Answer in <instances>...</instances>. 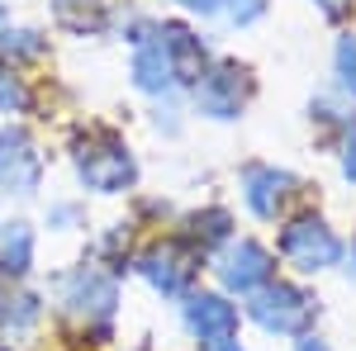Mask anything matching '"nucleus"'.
<instances>
[{
    "label": "nucleus",
    "mask_w": 356,
    "mask_h": 351,
    "mask_svg": "<svg viewBox=\"0 0 356 351\" xmlns=\"http://www.w3.org/2000/svg\"><path fill=\"white\" fill-rule=\"evenodd\" d=\"M67 157H72L81 190H90V195H129L138 186V157L129 147V138L105 129V124L76 129Z\"/></svg>",
    "instance_id": "1"
},
{
    "label": "nucleus",
    "mask_w": 356,
    "mask_h": 351,
    "mask_svg": "<svg viewBox=\"0 0 356 351\" xmlns=\"http://www.w3.org/2000/svg\"><path fill=\"white\" fill-rule=\"evenodd\" d=\"M53 299L62 309V318L81 323L95 337H110L114 304H119V275L105 270L100 261H81V266L62 270L53 280Z\"/></svg>",
    "instance_id": "2"
},
{
    "label": "nucleus",
    "mask_w": 356,
    "mask_h": 351,
    "mask_svg": "<svg viewBox=\"0 0 356 351\" xmlns=\"http://www.w3.org/2000/svg\"><path fill=\"white\" fill-rule=\"evenodd\" d=\"M275 256H280L290 270H300V275H323V270L342 266L347 243H342V233H337L323 214L304 209V214H290L285 223H280Z\"/></svg>",
    "instance_id": "3"
},
{
    "label": "nucleus",
    "mask_w": 356,
    "mask_h": 351,
    "mask_svg": "<svg viewBox=\"0 0 356 351\" xmlns=\"http://www.w3.org/2000/svg\"><path fill=\"white\" fill-rule=\"evenodd\" d=\"M252 95H257V76H252V67L238 62V57H214V62L200 72V81L191 85L195 114L209 119V124H233V119H243V109L252 105Z\"/></svg>",
    "instance_id": "4"
},
{
    "label": "nucleus",
    "mask_w": 356,
    "mask_h": 351,
    "mask_svg": "<svg viewBox=\"0 0 356 351\" xmlns=\"http://www.w3.org/2000/svg\"><path fill=\"white\" fill-rule=\"evenodd\" d=\"M247 318L271 337H304L318 323V295H309L295 280H266L247 295Z\"/></svg>",
    "instance_id": "5"
},
{
    "label": "nucleus",
    "mask_w": 356,
    "mask_h": 351,
    "mask_svg": "<svg viewBox=\"0 0 356 351\" xmlns=\"http://www.w3.org/2000/svg\"><path fill=\"white\" fill-rule=\"evenodd\" d=\"M200 252L186 247L181 238H157L134 256V270L147 280V290H157L162 299H186L200 280Z\"/></svg>",
    "instance_id": "6"
},
{
    "label": "nucleus",
    "mask_w": 356,
    "mask_h": 351,
    "mask_svg": "<svg viewBox=\"0 0 356 351\" xmlns=\"http://www.w3.org/2000/svg\"><path fill=\"white\" fill-rule=\"evenodd\" d=\"M209 266H214V280L223 295H252L266 280H275V252L257 238H228L209 256Z\"/></svg>",
    "instance_id": "7"
},
{
    "label": "nucleus",
    "mask_w": 356,
    "mask_h": 351,
    "mask_svg": "<svg viewBox=\"0 0 356 351\" xmlns=\"http://www.w3.org/2000/svg\"><path fill=\"white\" fill-rule=\"evenodd\" d=\"M238 190H243L247 214L261 218V223H275V218H285L290 199L300 195V176L275 162H247L238 171Z\"/></svg>",
    "instance_id": "8"
},
{
    "label": "nucleus",
    "mask_w": 356,
    "mask_h": 351,
    "mask_svg": "<svg viewBox=\"0 0 356 351\" xmlns=\"http://www.w3.org/2000/svg\"><path fill=\"white\" fill-rule=\"evenodd\" d=\"M181 323L195 337V347H214V342H233L238 337V304L223 295V290H191L181 299Z\"/></svg>",
    "instance_id": "9"
},
{
    "label": "nucleus",
    "mask_w": 356,
    "mask_h": 351,
    "mask_svg": "<svg viewBox=\"0 0 356 351\" xmlns=\"http://www.w3.org/2000/svg\"><path fill=\"white\" fill-rule=\"evenodd\" d=\"M38 186H43V152L33 133L19 124H5L0 129V190L15 199H29Z\"/></svg>",
    "instance_id": "10"
},
{
    "label": "nucleus",
    "mask_w": 356,
    "mask_h": 351,
    "mask_svg": "<svg viewBox=\"0 0 356 351\" xmlns=\"http://www.w3.org/2000/svg\"><path fill=\"white\" fill-rule=\"evenodd\" d=\"M129 76H134V90H138V95H147V100H166V95H176V90H181L176 67H171L162 38H157V19H152V28H147V38H138V43H134Z\"/></svg>",
    "instance_id": "11"
},
{
    "label": "nucleus",
    "mask_w": 356,
    "mask_h": 351,
    "mask_svg": "<svg viewBox=\"0 0 356 351\" xmlns=\"http://www.w3.org/2000/svg\"><path fill=\"white\" fill-rule=\"evenodd\" d=\"M157 38H162L166 57H171V67H176V81H181V90H191L195 81H200V72L214 62L209 57V43L195 33L191 24H176V19H157Z\"/></svg>",
    "instance_id": "12"
},
{
    "label": "nucleus",
    "mask_w": 356,
    "mask_h": 351,
    "mask_svg": "<svg viewBox=\"0 0 356 351\" xmlns=\"http://www.w3.org/2000/svg\"><path fill=\"white\" fill-rule=\"evenodd\" d=\"M53 24L72 38H95L114 24V5L110 0H48Z\"/></svg>",
    "instance_id": "13"
},
{
    "label": "nucleus",
    "mask_w": 356,
    "mask_h": 351,
    "mask_svg": "<svg viewBox=\"0 0 356 351\" xmlns=\"http://www.w3.org/2000/svg\"><path fill=\"white\" fill-rule=\"evenodd\" d=\"M228 238H233V214H228L223 204H204V209L186 214V233H181V243L195 247L204 261H209Z\"/></svg>",
    "instance_id": "14"
},
{
    "label": "nucleus",
    "mask_w": 356,
    "mask_h": 351,
    "mask_svg": "<svg viewBox=\"0 0 356 351\" xmlns=\"http://www.w3.org/2000/svg\"><path fill=\"white\" fill-rule=\"evenodd\" d=\"M33 256H38V238L24 218L0 223V280H24L33 270Z\"/></svg>",
    "instance_id": "15"
},
{
    "label": "nucleus",
    "mask_w": 356,
    "mask_h": 351,
    "mask_svg": "<svg viewBox=\"0 0 356 351\" xmlns=\"http://www.w3.org/2000/svg\"><path fill=\"white\" fill-rule=\"evenodd\" d=\"M43 318V299L33 290H0V323L10 332H29Z\"/></svg>",
    "instance_id": "16"
},
{
    "label": "nucleus",
    "mask_w": 356,
    "mask_h": 351,
    "mask_svg": "<svg viewBox=\"0 0 356 351\" xmlns=\"http://www.w3.org/2000/svg\"><path fill=\"white\" fill-rule=\"evenodd\" d=\"M48 53V38L38 28H24V24H0V57L5 62H38Z\"/></svg>",
    "instance_id": "17"
},
{
    "label": "nucleus",
    "mask_w": 356,
    "mask_h": 351,
    "mask_svg": "<svg viewBox=\"0 0 356 351\" xmlns=\"http://www.w3.org/2000/svg\"><path fill=\"white\" fill-rule=\"evenodd\" d=\"M29 105H33L29 81L15 72V62L0 57V114H5V119H19V114H29Z\"/></svg>",
    "instance_id": "18"
},
{
    "label": "nucleus",
    "mask_w": 356,
    "mask_h": 351,
    "mask_svg": "<svg viewBox=\"0 0 356 351\" xmlns=\"http://www.w3.org/2000/svg\"><path fill=\"white\" fill-rule=\"evenodd\" d=\"M332 76H337V90L356 100V33H337V43H332Z\"/></svg>",
    "instance_id": "19"
},
{
    "label": "nucleus",
    "mask_w": 356,
    "mask_h": 351,
    "mask_svg": "<svg viewBox=\"0 0 356 351\" xmlns=\"http://www.w3.org/2000/svg\"><path fill=\"white\" fill-rule=\"evenodd\" d=\"M309 119H318L323 129H337L342 138L356 129V114H347V105H337V100H328V95H318V100L309 105Z\"/></svg>",
    "instance_id": "20"
},
{
    "label": "nucleus",
    "mask_w": 356,
    "mask_h": 351,
    "mask_svg": "<svg viewBox=\"0 0 356 351\" xmlns=\"http://www.w3.org/2000/svg\"><path fill=\"white\" fill-rule=\"evenodd\" d=\"M223 15L238 28H247V24H257V19L266 15V0H223Z\"/></svg>",
    "instance_id": "21"
},
{
    "label": "nucleus",
    "mask_w": 356,
    "mask_h": 351,
    "mask_svg": "<svg viewBox=\"0 0 356 351\" xmlns=\"http://www.w3.org/2000/svg\"><path fill=\"white\" fill-rule=\"evenodd\" d=\"M48 228H53V233H72V228H81V209H76L72 199L48 204Z\"/></svg>",
    "instance_id": "22"
},
{
    "label": "nucleus",
    "mask_w": 356,
    "mask_h": 351,
    "mask_svg": "<svg viewBox=\"0 0 356 351\" xmlns=\"http://www.w3.org/2000/svg\"><path fill=\"white\" fill-rule=\"evenodd\" d=\"M337 166H342V181L356 186V129L342 138V152H337Z\"/></svg>",
    "instance_id": "23"
},
{
    "label": "nucleus",
    "mask_w": 356,
    "mask_h": 351,
    "mask_svg": "<svg viewBox=\"0 0 356 351\" xmlns=\"http://www.w3.org/2000/svg\"><path fill=\"white\" fill-rule=\"evenodd\" d=\"M309 5H314V10H318V15H323L328 24H337V19H347V15L356 10V0H309Z\"/></svg>",
    "instance_id": "24"
},
{
    "label": "nucleus",
    "mask_w": 356,
    "mask_h": 351,
    "mask_svg": "<svg viewBox=\"0 0 356 351\" xmlns=\"http://www.w3.org/2000/svg\"><path fill=\"white\" fill-rule=\"evenodd\" d=\"M176 10H186V15H200V19H214L223 10V0H171Z\"/></svg>",
    "instance_id": "25"
},
{
    "label": "nucleus",
    "mask_w": 356,
    "mask_h": 351,
    "mask_svg": "<svg viewBox=\"0 0 356 351\" xmlns=\"http://www.w3.org/2000/svg\"><path fill=\"white\" fill-rule=\"evenodd\" d=\"M295 351H332L318 332H304V337H295Z\"/></svg>",
    "instance_id": "26"
},
{
    "label": "nucleus",
    "mask_w": 356,
    "mask_h": 351,
    "mask_svg": "<svg viewBox=\"0 0 356 351\" xmlns=\"http://www.w3.org/2000/svg\"><path fill=\"white\" fill-rule=\"evenodd\" d=\"M200 351H247V347L233 337V342H214V347H200Z\"/></svg>",
    "instance_id": "27"
},
{
    "label": "nucleus",
    "mask_w": 356,
    "mask_h": 351,
    "mask_svg": "<svg viewBox=\"0 0 356 351\" xmlns=\"http://www.w3.org/2000/svg\"><path fill=\"white\" fill-rule=\"evenodd\" d=\"M342 261H347V275H352V280H356V238H352V252H347Z\"/></svg>",
    "instance_id": "28"
},
{
    "label": "nucleus",
    "mask_w": 356,
    "mask_h": 351,
    "mask_svg": "<svg viewBox=\"0 0 356 351\" xmlns=\"http://www.w3.org/2000/svg\"><path fill=\"white\" fill-rule=\"evenodd\" d=\"M5 15H10V10H5V0H0V24H5Z\"/></svg>",
    "instance_id": "29"
},
{
    "label": "nucleus",
    "mask_w": 356,
    "mask_h": 351,
    "mask_svg": "<svg viewBox=\"0 0 356 351\" xmlns=\"http://www.w3.org/2000/svg\"><path fill=\"white\" fill-rule=\"evenodd\" d=\"M134 351H147V347H134Z\"/></svg>",
    "instance_id": "30"
},
{
    "label": "nucleus",
    "mask_w": 356,
    "mask_h": 351,
    "mask_svg": "<svg viewBox=\"0 0 356 351\" xmlns=\"http://www.w3.org/2000/svg\"><path fill=\"white\" fill-rule=\"evenodd\" d=\"M0 351H10V347H0Z\"/></svg>",
    "instance_id": "31"
}]
</instances>
